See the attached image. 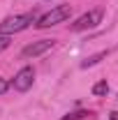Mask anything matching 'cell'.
I'll return each instance as SVG.
<instances>
[{"instance_id":"cell-7","label":"cell","mask_w":118,"mask_h":120,"mask_svg":"<svg viewBox=\"0 0 118 120\" xmlns=\"http://www.w3.org/2000/svg\"><path fill=\"white\" fill-rule=\"evenodd\" d=\"M93 113L90 111H74V113H67V116H63L60 120H88Z\"/></svg>"},{"instance_id":"cell-9","label":"cell","mask_w":118,"mask_h":120,"mask_svg":"<svg viewBox=\"0 0 118 120\" xmlns=\"http://www.w3.org/2000/svg\"><path fill=\"white\" fill-rule=\"evenodd\" d=\"M9 44H12V37L9 35H0V51L9 49Z\"/></svg>"},{"instance_id":"cell-2","label":"cell","mask_w":118,"mask_h":120,"mask_svg":"<svg viewBox=\"0 0 118 120\" xmlns=\"http://www.w3.org/2000/svg\"><path fill=\"white\" fill-rule=\"evenodd\" d=\"M72 16V7L70 5H60L56 9H51V12H46L44 16H39L37 21H35V28L44 30V28H51V26H58L63 21H67Z\"/></svg>"},{"instance_id":"cell-4","label":"cell","mask_w":118,"mask_h":120,"mask_svg":"<svg viewBox=\"0 0 118 120\" xmlns=\"http://www.w3.org/2000/svg\"><path fill=\"white\" fill-rule=\"evenodd\" d=\"M32 81H35V69H32L30 65H26V67H21V69L16 72L12 86H14V90H19V92H26V90L32 88Z\"/></svg>"},{"instance_id":"cell-11","label":"cell","mask_w":118,"mask_h":120,"mask_svg":"<svg viewBox=\"0 0 118 120\" xmlns=\"http://www.w3.org/2000/svg\"><path fill=\"white\" fill-rule=\"evenodd\" d=\"M109 120H118V111H111L109 113Z\"/></svg>"},{"instance_id":"cell-5","label":"cell","mask_w":118,"mask_h":120,"mask_svg":"<svg viewBox=\"0 0 118 120\" xmlns=\"http://www.w3.org/2000/svg\"><path fill=\"white\" fill-rule=\"evenodd\" d=\"M53 44H56V39H39V42H32V44H28L23 51H21V56H23V58H37V56L46 53L49 49H53Z\"/></svg>"},{"instance_id":"cell-8","label":"cell","mask_w":118,"mask_h":120,"mask_svg":"<svg viewBox=\"0 0 118 120\" xmlns=\"http://www.w3.org/2000/svg\"><path fill=\"white\" fill-rule=\"evenodd\" d=\"M106 92H109V83H106V81H97V83L93 86V95H95V97H104Z\"/></svg>"},{"instance_id":"cell-1","label":"cell","mask_w":118,"mask_h":120,"mask_svg":"<svg viewBox=\"0 0 118 120\" xmlns=\"http://www.w3.org/2000/svg\"><path fill=\"white\" fill-rule=\"evenodd\" d=\"M37 19H35V12H26V14H14L7 16L5 21H0V35H14V32H21L28 26H32Z\"/></svg>"},{"instance_id":"cell-6","label":"cell","mask_w":118,"mask_h":120,"mask_svg":"<svg viewBox=\"0 0 118 120\" xmlns=\"http://www.w3.org/2000/svg\"><path fill=\"white\" fill-rule=\"evenodd\" d=\"M109 56V51H100V53H95V56H88V58L81 62V69H88V67H93V65H97L100 60H104Z\"/></svg>"},{"instance_id":"cell-10","label":"cell","mask_w":118,"mask_h":120,"mask_svg":"<svg viewBox=\"0 0 118 120\" xmlns=\"http://www.w3.org/2000/svg\"><path fill=\"white\" fill-rule=\"evenodd\" d=\"M7 90H9V81H7V79H2V76H0V95H5V92H7Z\"/></svg>"},{"instance_id":"cell-3","label":"cell","mask_w":118,"mask_h":120,"mask_svg":"<svg viewBox=\"0 0 118 120\" xmlns=\"http://www.w3.org/2000/svg\"><path fill=\"white\" fill-rule=\"evenodd\" d=\"M100 21H102V9H90V12H86L83 16H79V19L74 21L70 28H72L74 32H81V30H90V28H95Z\"/></svg>"}]
</instances>
